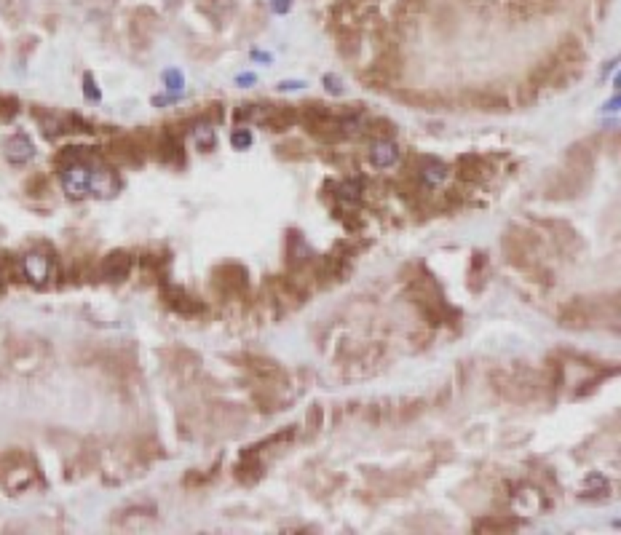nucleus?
Here are the masks:
<instances>
[{
	"label": "nucleus",
	"instance_id": "obj_1",
	"mask_svg": "<svg viewBox=\"0 0 621 535\" xmlns=\"http://www.w3.org/2000/svg\"><path fill=\"white\" fill-rule=\"evenodd\" d=\"M75 153H70V161L62 166L59 171V180H62V190L75 198V201H81L89 195V180H91V163L84 159V147H73Z\"/></svg>",
	"mask_w": 621,
	"mask_h": 535
},
{
	"label": "nucleus",
	"instance_id": "obj_2",
	"mask_svg": "<svg viewBox=\"0 0 621 535\" xmlns=\"http://www.w3.org/2000/svg\"><path fill=\"white\" fill-rule=\"evenodd\" d=\"M22 273L33 287H46L54 279V257L43 249H33L22 257Z\"/></svg>",
	"mask_w": 621,
	"mask_h": 535
},
{
	"label": "nucleus",
	"instance_id": "obj_3",
	"mask_svg": "<svg viewBox=\"0 0 621 535\" xmlns=\"http://www.w3.org/2000/svg\"><path fill=\"white\" fill-rule=\"evenodd\" d=\"M3 156H6V161L11 166H25V163L35 159V145H33V139L25 132L8 134L3 139Z\"/></svg>",
	"mask_w": 621,
	"mask_h": 535
},
{
	"label": "nucleus",
	"instance_id": "obj_4",
	"mask_svg": "<svg viewBox=\"0 0 621 535\" xmlns=\"http://www.w3.org/2000/svg\"><path fill=\"white\" fill-rule=\"evenodd\" d=\"M121 190V180L118 174L102 166V163H91V180H89V195H97V198H113V195Z\"/></svg>",
	"mask_w": 621,
	"mask_h": 535
},
{
	"label": "nucleus",
	"instance_id": "obj_5",
	"mask_svg": "<svg viewBox=\"0 0 621 535\" xmlns=\"http://www.w3.org/2000/svg\"><path fill=\"white\" fill-rule=\"evenodd\" d=\"M246 279H249V273H246V268L239 265V263H225V265H220L215 270V287H217L220 292H228V294H239L246 289Z\"/></svg>",
	"mask_w": 621,
	"mask_h": 535
},
{
	"label": "nucleus",
	"instance_id": "obj_6",
	"mask_svg": "<svg viewBox=\"0 0 621 535\" xmlns=\"http://www.w3.org/2000/svg\"><path fill=\"white\" fill-rule=\"evenodd\" d=\"M164 300L169 305L171 311H177V313H183V316H198V313H204L207 308L201 303H195L193 297L188 292H183L180 287H164Z\"/></svg>",
	"mask_w": 621,
	"mask_h": 535
},
{
	"label": "nucleus",
	"instance_id": "obj_7",
	"mask_svg": "<svg viewBox=\"0 0 621 535\" xmlns=\"http://www.w3.org/2000/svg\"><path fill=\"white\" fill-rule=\"evenodd\" d=\"M0 479H3L6 490H11V493H22V490H27V487L33 485L35 471H33V466H27L25 458H19V455H16V463H13L8 471H3V474H0Z\"/></svg>",
	"mask_w": 621,
	"mask_h": 535
},
{
	"label": "nucleus",
	"instance_id": "obj_8",
	"mask_svg": "<svg viewBox=\"0 0 621 535\" xmlns=\"http://www.w3.org/2000/svg\"><path fill=\"white\" fill-rule=\"evenodd\" d=\"M99 273H102L105 281H123L132 273V255H129V252H110V255L102 260Z\"/></svg>",
	"mask_w": 621,
	"mask_h": 535
},
{
	"label": "nucleus",
	"instance_id": "obj_9",
	"mask_svg": "<svg viewBox=\"0 0 621 535\" xmlns=\"http://www.w3.org/2000/svg\"><path fill=\"white\" fill-rule=\"evenodd\" d=\"M466 99H469V105L474 110H485V113H501V110L509 108V99L503 97L501 91H490V88H485V91H469Z\"/></svg>",
	"mask_w": 621,
	"mask_h": 535
},
{
	"label": "nucleus",
	"instance_id": "obj_10",
	"mask_svg": "<svg viewBox=\"0 0 621 535\" xmlns=\"http://www.w3.org/2000/svg\"><path fill=\"white\" fill-rule=\"evenodd\" d=\"M397 159H399V147H397V142H391L389 137L375 139V145H372V150H370V163H372L375 169H389V166L397 163Z\"/></svg>",
	"mask_w": 621,
	"mask_h": 535
},
{
	"label": "nucleus",
	"instance_id": "obj_11",
	"mask_svg": "<svg viewBox=\"0 0 621 535\" xmlns=\"http://www.w3.org/2000/svg\"><path fill=\"white\" fill-rule=\"evenodd\" d=\"M159 159L164 161V163H169V166H183V163H185L183 142H180V137H177V134L166 132L164 137H161Z\"/></svg>",
	"mask_w": 621,
	"mask_h": 535
},
{
	"label": "nucleus",
	"instance_id": "obj_12",
	"mask_svg": "<svg viewBox=\"0 0 621 535\" xmlns=\"http://www.w3.org/2000/svg\"><path fill=\"white\" fill-rule=\"evenodd\" d=\"M311 249H308V243L305 238L300 236L297 231L290 233V238H287V263L292 268H303L305 263H311Z\"/></svg>",
	"mask_w": 621,
	"mask_h": 535
},
{
	"label": "nucleus",
	"instance_id": "obj_13",
	"mask_svg": "<svg viewBox=\"0 0 621 535\" xmlns=\"http://www.w3.org/2000/svg\"><path fill=\"white\" fill-rule=\"evenodd\" d=\"M397 97L407 102L410 108H421V110H434L445 105V97L442 94H434V91H397Z\"/></svg>",
	"mask_w": 621,
	"mask_h": 535
},
{
	"label": "nucleus",
	"instance_id": "obj_14",
	"mask_svg": "<svg viewBox=\"0 0 621 535\" xmlns=\"http://www.w3.org/2000/svg\"><path fill=\"white\" fill-rule=\"evenodd\" d=\"M485 171H487L485 161H482V156H477V153H466V156L458 159V174H461V180H466V183L482 180Z\"/></svg>",
	"mask_w": 621,
	"mask_h": 535
},
{
	"label": "nucleus",
	"instance_id": "obj_15",
	"mask_svg": "<svg viewBox=\"0 0 621 535\" xmlns=\"http://www.w3.org/2000/svg\"><path fill=\"white\" fill-rule=\"evenodd\" d=\"M263 123L268 126L270 132H287L290 126L297 123V113L292 108H276V105H270L268 115L263 118Z\"/></svg>",
	"mask_w": 621,
	"mask_h": 535
},
{
	"label": "nucleus",
	"instance_id": "obj_16",
	"mask_svg": "<svg viewBox=\"0 0 621 535\" xmlns=\"http://www.w3.org/2000/svg\"><path fill=\"white\" fill-rule=\"evenodd\" d=\"M589 318H592V313H589V308H586L584 300H576V303H571L565 311H562V324H565V327L581 329L589 324Z\"/></svg>",
	"mask_w": 621,
	"mask_h": 535
},
{
	"label": "nucleus",
	"instance_id": "obj_17",
	"mask_svg": "<svg viewBox=\"0 0 621 535\" xmlns=\"http://www.w3.org/2000/svg\"><path fill=\"white\" fill-rule=\"evenodd\" d=\"M418 177H421V183L423 185L434 188V185H439L445 177H448V166L439 163V161H423L421 169H418Z\"/></svg>",
	"mask_w": 621,
	"mask_h": 535
},
{
	"label": "nucleus",
	"instance_id": "obj_18",
	"mask_svg": "<svg viewBox=\"0 0 621 535\" xmlns=\"http://www.w3.org/2000/svg\"><path fill=\"white\" fill-rule=\"evenodd\" d=\"M517 527V519H506V517H490V519H479L474 524V530H482V533H503V530H514Z\"/></svg>",
	"mask_w": 621,
	"mask_h": 535
},
{
	"label": "nucleus",
	"instance_id": "obj_19",
	"mask_svg": "<svg viewBox=\"0 0 621 535\" xmlns=\"http://www.w3.org/2000/svg\"><path fill=\"white\" fill-rule=\"evenodd\" d=\"M193 137H195V145L201 147V153H209V150H215V145H217L215 132L209 129V123H193Z\"/></svg>",
	"mask_w": 621,
	"mask_h": 535
},
{
	"label": "nucleus",
	"instance_id": "obj_20",
	"mask_svg": "<svg viewBox=\"0 0 621 535\" xmlns=\"http://www.w3.org/2000/svg\"><path fill=\"white\" fill-rule=\"evenodd\" d=\"M335 190H338V198H343V201H359V195H362V183H359V180H356V183H353V180H348V183H341L338 185V188H335Z\"/></svg>",
	"mask_w": 621,
	"mask_h": 535
},
{
	"label": "nucleus",
	"instance_id": "obj_21",
	"mask_svg": "<svg viewBox=\"0 0 621 535\" xmlns=\"http://www.w3.org/2000/svg\"><path fill=\"white\" fill-rule=\"evenodd\" d=\"M231 142H233V147H236V150H246V147L252 145V134L246 132V129H236V132H233V137H231Z\"/></svg>",
	"mask_w": 621,
	"mask_h": 535
},
{
	"label": "nucleus",
	"instance_id": "obj_22",
	"mask_svg": "<svg viewBox=\"0 0 621 535\" xmlns=\"http://www.w3.org/2000/svg\"><path fill=\"white\" fill-rule=\"evenodd\" d=\"M423 3H426V0H399V13L413 16V13H418L423 8Z\"/></svg>",
	"mask_w": 621,
	"mask_h": 535
},
{
	"label": "nucleus",
	"instance_id": "obj_23",
	"mask_svg": "<svg viewBox=\"0 0 621 535\" xmlns=\"http://www.w3.org/2000/svg\"><path fill=\"white\" fill-rule=\"evenodd\" d=\"M84 94H86V99L99 102V88L94 86V78H91V75H86L84 78Z\"/></svg>",
	"mask_w": 621,
	"mask_h": 535
},
{
	"label": "nucleus",
	"instance_id": "obj_24",
	"mask_svg": "<svg viewBox=\"0 0 621 535\" xmlns=\"http://www.w3.org/2000/svg\"><path fill=\"white\" fill-rule=\"evenodd\" d=\"M164 81H166V88H171V91H174V88H183V75L177 73V70H166V73H164Z\"/></svg>",
	"mask_w": 621,
	"mask_h": 535
},
{
	"label": "nucleus",
	"instance_id": "obj_25",
	"mask_svg": "<svg viewBox=\"0 0 621 535\" xmlns=\"http://www.w3.org/2000/svg\"><path fill=\"white\" fill-rule=\"evenodd\" d=\"M324 84H327V88H329V91H335V94H341V91H343L341 81H338V78H332V75H327V78H324Z\"/></svg>",
	"mask_w": 621,
	"mask_h": 535
},
{
	"label": "nucleus",
	"instance_id": "obj_26",
	"mask_svg": "<svg viewBox=\"0 0 621 535\" xmlns=\"http://www.w3.org/2000/svg\"><path fill=\"white\" fill-rule=\"evenodd\" d=\"M290 3H292V0H273V8H276V13H287Z\"/></svg>",
	"mask_w": 621,
	"mask_h": 535
},
{
	"label": "nucleus",
	"instance_id": "obj_27",
	"mask_svg": "<svg viewBox=\"0 0 621 535\" xmlns=\"http://www.w3.org/2000/svg\"><path fill=\"white\" fill-rule=\"evenodd\" d=\"M252 81H255L252 75H241V78H239V84H252Z\"/></svg>",
	"mask_w": 621,
	"mask_h": 535
}]
</instances>
